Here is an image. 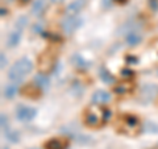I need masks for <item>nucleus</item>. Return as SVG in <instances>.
Instances as JSON below:
<instances>
[{
    "mask_svg": "<svg viewBox=\"0 0 158 149\" xmlns=\"http://www.w3.org/2000/svg\"><path fill=\"white\" fill-rule=\"evenodd\" d=\"M110 119H111V110L104 106L88 107L85 112V124L92 128L104 126Z\"/></svg>",
    "mask_w": 158,
    "mask_h": 149,
    "instance_id": "f257e3e1",
    "label": "nucleus"
},
{
    "mask_svg": "<svg viewBox=\"0 0 158 149\" xmlns=\"http://www.w3.org/2000/svg\"><path fill=\"white\" fill-rule=\"evenodd\" d=\"M33 70V63L29 58L23 57L15 62V65L8 70V78L12 82H20Z\"/></svg>",
    "mask_w": 158,
    "mask_h": 149,
    "instance_id": "f03ea898",
    "label": "nucleus"
},
{
    "mask_svg": "<svg viewBox=\"0 0 158 149\" xmlns=\"http://www.w3.org/2000/svg\"><path fill=\"white\" fill-rule=\"evenodd\" d=\"M118 132L124 133L127 136H136L141 132L140 119L136 115L125 113L118 119Z\"/></svg>",
    "mask_w": 158,
    "mask_h": 149,
    "instance_id": "7ed1b4c3",
    "label": "nucleus"
},
{
    "mask_svg": "<svg viewBox=\"0 0 158 149\" xmlns=\"http://www.w3.org/2000/svg\"><path fill=\"white\" fill-rule=\"evenodd\" d=\"M56 63V58H54V54H52L50 52H45L42 53L38 58V69L40 73L46 74L49 71H52V69Z\"/></svg>",
    "mask_w": 158,
    "mask_h": 149,
    "instance_id": "20e7f679",
    "label": "nucleus"
},
{
    "mask_svg": "<svg viewBox=\"0 0 158 149\" xmlns=\"http://www.w3.org/2000/svg\"><path fill=\"white\" fill-rule=\"evenodd\" d=\"M37 116V110L33 107H27V106H19L16 110V117L20 121H31Z\"/></svg>",
    "mask_w": 158,
    "mask_h": 149,
    "instance_id": "39448f33",
    "label": "nucleus"
},
{
    "mask_svg": "<svg viewBox=\"0 0 158 149\" xmlns=\"http://www.w3.org/2000/svg\"><path fill=\"white\" fill-rule=\"evenodd\" d=\"M81 25H82V20L78 19L77 16L66 17L62 23V29L66 34H73Z\"/></svg>",
    "mask_w": 158,
    "mask_h": 149,
    "instance_id": "423d86ee",
    "label": "nucleus"
},
{
    "mask_svg": "<svg viewBox=\"0 0 158 149\" xmlns=\"http://www.w3.org/2000/svg\"><path fill=\"white\" fill-rule=\"evenodd\" d=\"M86 3H87V0H73V2L66 7V16L67 17L77 16V15L85 8Z\"/></svg>",
    "mask_w": 158,
    "mask_h": 149,
    "instance_id": "0eeeda50",
    "label": "nucleus"
},
{
    "mask_svg": "<svg viewBox=\"0 0 158 149\" xmlns=\"http://www.w3.org/2000/svg\"><path fill=\"white\" fill-rule=\"evenodd\" d=\"M110 100H111L110 92H107L104 90H96L91 96V102L94 104H104Z\"/></svg>",
    "mask_w": 158,
    "mask_h": 149,
    "instance_id": "6e6552de",
    "label": "nucleus"
},
{
    "mask_svg": "<svg viewBox=\"0 0 158 149\" xmlns=\"http://www.w3.org/2000/svg\"><path fill=\"white\" fill-rule=\"evenodd\" d=\"M23 29H15V31H12L11 33H9L8 36V40H7V45L8 48H15L19 45L20 40H21V36H23Z\"/></svg>",
    "mask_w": 158,
    "mask_h": 149,
    "instance_id": "1a4fd4ad",
    "label": "nucleus"
},
{
    "mask_svg": "<svg viewBox=\"0 0 158 149\" xmlns=\"http://www.w3.org/2000/svg\"><path fill=\"white\" fill-rule=\"evenodd\" d=\"M38 86L37 84H27L25 87L21 90V94L27 98H31V99H37L40 96V90H38Z\"/></svg>",
    "mask_w": 158,
    "mask_h": 149,
    "instance_id": "9d476101",
    "label": "nucleus"
},
{
    "mask_svg": "<svg viewBox=\"0 0 158 149\" xmlns=\"http://www.w3.org/2000/svg\"><path fill=\"white\" fill-rule=\"evenodd\" d=\"M157 92H158L157 86H154V84H148V86H145L142 88L141 95H142V99H144L145 102H148V100H150V99L154 98V95Z\"/></svg>",
    "mask_w": 158,
    "mask_h": 149,
    "instance_id": "9b49d317",
    "label": "nucleus"
},
{
    "mask_svg": "<svg viewBox=\"0 0 158 149\" xmlns=\"http://www.w3.org/2000/svg\"><path fill=\"white\" fill-rule=\"evenodd\" d=\"M67 140L63 138H52L49 140L45 145V149H66Z\"/></svg>",
    "mask_w": 158,
    "mask_h": 149,
    "instance_id": "f8f14e48",
    "label": "nucleus"
},
{
    "mask_svg": "<svg viewBox=\"0 0 158 149\" xmlns=\"http://www.w3.org/2000/svg\"><path fill=\"white\" fill-rule=\"evenodd\" d=\"M141 40H142V36H141L140 32L138 31H131L127 36V44L129 46H136L141 42Z\"/></svg>",
    "mask_w": 158,
    "mask_h": 149,
    "instance_id": "ddd939ff",
    "label": "nucleus"
},
{
    "mask_svg": "<svg viewBox=\"0 0 158 149\" xmlns=\"http://www.w3.org/2000/svg\"><path fill=\"white\" fill-rule=\"evenodd\" d=\"M133 90V84L132 83H118L113 87V92L117 94V95H125V94H129Z\"/></svg>",
    "mask_w": 158,
    "mask_h": 149,
    "instance_id": "4468645a",
    "label": "nucleus"
},
{
    "mask_svg": "<svg viewBox=\"0 0 158 149\" xmlns=\"http://www.w3.org/2000/svg\"><path fill=\"white\" fill-rule=\"evenodd\" d=\"M33 81H34V83H36L40 88H48L49 83H50L48 75H46V74H44V73H40V74H37V75H34Z\"/></svg>",
    "mask_w": 158,
    "mask_h": 149,
    "instance_id": "2eb2a0df",
    "label": "nucleus"
},
{
    "mask_svg": "<svg viewBox=\"0 0 158 149\" xmlns=\"http://www.w3.org/2000/svg\"><path fill=\"white\" fill-rule=\"evenodd\" d=\"M17 91H19V86L16 84V82L11 83V84H7L3 90V96L7 98V99H12L17 94Z\"/></svg>",
    "mask_w": 158,
    "mask_h": 149,
    "instance_id": "dca6fc26",
    "label": "nucleus"
},
{
    "mask_svg": "<svg viewBox=\"0 0 158 149\" xmlns=\"http://www.w3.org/2000/svg\"><path fill=\"white\" fill-rule=\"evenodd\" d=\"M71 63L75 67H79V69H86V67L90 66V62L86 61V59L82 56H79V54H74L71 57Z\"/></svg>",
    "mask_w": 158,
    "mask_h": 149,
    "instance_id": "f3484780",
    "label": "nucleus"
},
{
    "mask_svg": "<svg viewBox=\"0 0 158 149\" xmlns=\"http://www.w3.org/2000/svg\"><path fill=\"white\" fill-rule=\"evenodd\" d=\"M45 4H46L45 0H34L33 6H32V15L40 16V15L42 13L44 8H45Z\"/></svg>",
    "mask_w": 158,
    "mask_h": 149,
    "instance_id": "a211bd4d",
    "label": "nucleus"
},
{
    "mask_svg": "<svg viewBox=\"0 0 158 149\" xmlns=\"http://www.w3.org/2000/svg\"><path fill=\"white\" fill-rule=\"evenodd\" d=\"M99 77H100V79L104 83H113V82H115V78H113V75L107 70L106 67H102L100 70H99Z\"/></svg>",
    "mask_w": 158,
    "mask_h": 149,
    "instance_id": "6ab92c4d",
    "label": "nucleus"
},
{
    "mask_svg": "<svg viewBox=\"0 0 158 149\" xmlns=\"http://www.w3.org/2000/svg\"><path fill=\"white\" fill-rule=\"evenodd\" d=\"M6 137H7V140L11 141V143H19V140H20L19 132L15 131V130H12V131H11V130L6 131Z\"/></svg>",
    "mask_w": 158,
    "mask_h": 149,
    "instance_id": "aec40b11",
    "label": "nucleus"
},
{
    "mask_svg": "<svg viewBox=\"0 0 158 149\" xmlns=\"http://www.w3.org/2000/svg\"><path fill=\"white\" fill-rule=\"evenodd\" d=\"M27 24H28V19L27 16H20L17 19V21H16V28L17 29H24L27 27Z\"/></svg>",
    "mask_w": 158,
    "mask_h": 149,
    "instance_id": "412c9836",
    "label": "nucleus"
},
{
    "mask_svg": "<svg viewBox=\"0 0 158 149\" xmlns=\"http://www.w3.org/2000/svg\"><path fill=\"white\" fill-rule=\"evenodd\" d=\"M0 123H2V130L4 132L8 131V119H7L6 113H2V115H0Z\"/></svg>",
    "mask_w": 158,
    "mask_h": 149,
    "instance_id": "4be33fe9",
    "label": "nucleus"
},
{
    "mask_svg": "<svg viewBox=\"0 0 158 149\" xmlns=\"http://www.w3.org/2000/svg\"><path fill=\"white\" fill-rule=\"evenodd\" d=\"M121 75L124 78H132L133 75H135V73H133L132 70H129V69H123V70H121Z\"/></svg>",
    "mask_w": 158,
    "mask_h": 149,
    "instance_id": "5701e85b",
    "label": "nucleus"
},
{
    "mask_svg": "<svg viewBox=\"0 0 158 149\" xmlns=\"http://www.w3.org/2000/svg\"><path fill=\"white\" fill-rule=\"evenodd\" d=\"M33 32L34 33H41L42 32V24L41 23H36L33 25Z\"/></svg>",
    "mask_w": 158,
    "mask_h": 149,
    "instance_id": "b1692460",
    "label": "nucleus"
},
{
    "mask_svg": "<svg viewBox=\"0 0 158 149\" xmlns=\"http://www.w3.org/2000/svg\"><path fill=\"white\" fill-rule=\"evenodd\" d=\"M149 6L153 11H158V0H149Z\"/></svg>",
    "mask_w": 158,
    "mask_h": 149,
    "instance_id": "393cba45",
    "label": "nucleus"
},
{
    "mask_svg": "<svg viewBox=\"0 0 158 149\" xmlns=\"http://www.w3.org/2000/svg\"><path fill=\"white\" fill-rule=\"evenodd\" d=\"M0 61H2L0 66H2V69H4V67H6V65H7V58H6V54H4V53L0 54Z\"/></svg>",
    "mask_w": 158,
    "mask_h": 149,
    "instance_id": "a878e982",
    "label": "nucleus"
},
{
    "mask_svg": "<svg viewBox=\"0 0 158 149\" xmlns=\"http://www.w3.org/2000/svg\"><path fill=\"white\" fill-rule=\"evenodd\" d=\"M127 62H135V63H137V62H138V58H136V57H131V56H128V57H127Z\"/></svg>",
    "mask_w": 158,
    "mask_h": 149,
    "instance_id": "bb28decb",
    "label": "nucleus"
},
{
    "mask_svg": "<svg viewBox=\"0 0 158 149\" xmlns=\"http://www.w3.org/2000/svg\"><path fill=\"white\" fill-rule=\"evenodd\" d=\"M4 15H7V9L2 7V16H4Z\"/></svg>",
    "mask_w": 158,
    "mask_h": 149,
    "instance_id": "cd10ccee",
    "label": "nucleus"
},
{
    "mask_svg": "<svg viewBox=\"0 0 158 149\" xmlns=\"http://www.w3.org/2000/svg\"><path fill=\"white\" fill-rule=\"evenodd\" d=\"M19 2H20V4H23V6H24V4H27L29 0H19Z\"/></svg>",
    "mask_w": 158,
    "mask_h": 149,
    "instance_id": "c85d7f7f",
    "label": "nucleus"
},
{
    "mask_svg": "<svg viewBox=\"0 0 158 149\" xmlns=\"http://www.w3.org/2000/svg\"><path fill=\"white\" fill-rule=\"evenodd\" d=\"M50 2H52V3H62L63 0H50Z\"/></svg>",
    "mask_w": 158,
    "mask_h": 149,
    "instance_id": "c756f323",
    "label": "nucleus"
},
{
    "mask_svg": "<svg viewBox=\"0 0 158 149\" xmlns=\"http://www.w3.org/2000/svg\"><path fill=\"white\" fill-rule=\"evenodd\" d=\"M115 2H117V3H125L127 0H115Z\"/></svg>",
    "mask_w": 158,
    "mask_h": 149,
    "instance_id": "7c9ffc66",
    "label": "nucleus"
}]
</instances>
